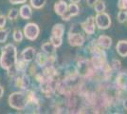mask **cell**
Segmentation results:
<instances>
[{
	"label": "cell",
	"instance_id": "6da1fadb",
	"mask_svg": "<svg viewBox=\"0 0 127 114\" xmlns=\"http://www.w3.org/2000/svg\"><path fill=\"white\" fill-rule=\"evenodd\" d=\"M17 48L14 44L8 43L1 48L0 53V67L4 71H9L13 69L18 57Z\"/></svg>",
	"mask_w": 127,
	"mask_h": 114
},
{
	"label": "cell",
	"instance_id": "7a4b0ae2",
	"mask_svg": "<svg viewBox=\"0 0 127 114\" xmlns=\"http://www.w3.org/2000/svg\"><path fill=\"white\" fill-rule=\"evenodd\" d=\"M8 103L11 109H15L17 111L27 110L28 99H27L26 90H19L11 93L8 98Z\"/></svg>",
	"mask_w": 127,
	"mask_h": 114
},
{
	"label": "cell",
	"instance_id": "3957f363",
	"mask_svg": "<svg viewBox=\"0 0 127 114\" xmlns=\"http://www.w3.org/2000/svg\"><path fill=\"white\" fill-rule=\"evenodd\" d=\"M26 92L28 99V108L26 111L30 113H39L41 109V103L36 90L29 88L28 90H26Z\"/></svg>",
	"mask_w": 127,
	"mask_h": 114
},
{
	"label": "cell",
	"instance_id": "277c9868",
	"mask_svg": "<svg viewBox=\"0 0 127 114\" xmlns=\"http://www.w3.org/2000/svg\"><path fill=\"white\" fill-rule=\"evenodd\" d=\"M67 42H68L69 46L74 47V48L83 47L85 42V36L80 32H76L75 31L74 25L71 26L68 33H67Z\"/></svg>",
	"mask_w": 127,
	"mask_h": 114
},
{
	"label": "cell",
	"instance_id": "5b68a950",
	"mask_svg": "<svg viewBox=\"0 0 127 114\" xmlns=\"http://www.w3.org/2000/svg\"><path fill=\"white\" fill-rule=\"evenodd\" d=\"M23 33L29 41H35L40 34V27L34 22H29L24 26Z\"/></svg>",
	"mask_w": 127,
	"mask_h": 114
},
{
	"label": "cell",
	"instance_id": "8992f818",
	"mask_svg": "<svg viewBox=\"0 0 127 114\" xmlns=\"http://www.w3.org/2000/svg\"><path fill=\"white\" fill-rule=\"evenodd\" d=\"M56 60H57V55H48L44 51H40L36 53L34 63L37 65L38 68L43 69L49 64H54Z\"/></svg>",
	"mask_w": 127,
	"mask_h": 114
},
{
	"label": "cell",
	"instance_id": "52a82bcc",
	"mask_svg": "<svg viewBox=\"0 0 127 114\" xmlns=\"http://www.w3.org/2000/svg\"><path fill=\"white\" fill-rule=\"evenodd\" d=\"M12 80H13L14 86L18 87L20 90H28L29 88H31V85H32L31 76L27 74L26 72L17 74Z\"/></svg>",
	"mask_w": 127,
	"mask_h": 114
},
{
	"label": "cell",
	"instance_id": "ba28073f",
	"mask_svg": "<svg viewBox=\"0 0 127 114\" xmlns=\"http://www.w3.org/2000/svg\"><path fill=\"white\" fill-rule=\"evenodd\" d=\"M95 21L97 27L100 30H106L111 26V17L105 11L97 13L95 16Z\"/></svg>",
	"mask_w": 127,
	"mask_h": 114
},
{
	"label": "cell",
	"instance_id": "9c48e42d",
	"mask_svg": "<svg viewBox=\"0 0 127 114\" xmlns=\"http://www.w3.org/2000/svg\"><path fill=\"white\" fill-rule=\"evenodd\" d=\"M81 27L83 29V31L85 32L86 34L88 35H92L94 34L96 32V21H95V17L94 16H89L88 18L85 19V22H83L81 24Z\"/></svg>",
	"mask_w": 127,
	"mask_h": 114
},
{
	"label": "cell",
	"instance_id": "30bf717a",
	"mask_svg": "<svg viewBox=\"0 0 127 114\" xmlns=\"http://www.w3.org/2000/svg\"><path fill=\"white\" fill-rule=\"evenodd\" d=\"M33 14V8L31 4H23L19 8V15L23 20H31Z\"/></svg>",
	"mask_w": 127,
	"mask_h": 114
},
{
	"label": "cell",
	"instance_id": "8fae6325",
	"mask_svg": "<svg viewBox=\"0 0 127 114\" xmlns=\"http://www.w3.org/2000/svg\"><path fill=\"white\" fill-rule=\"evenodd\" d=\"M35 56H36V49L33 47H27L20 53V58L26 60L30 63L35 59Z\"/></svg>",
	"mask_w": 127,
	"mask_h": 114
},
{
	"label": "cell",
	"instance_id": "7c38bea8",
	"mask_svg": "<svg viewBox=\"0 0 127 114\" xmlns=\"http://www.w3.org/2000/svg\"><path fill=\"white\" fill-rule=\"evenodd\" d=\"M53 10L54 12L61 17L65 11L68 10V4L64 1V0H58L57 2H55V4L53 6Z\"/></svg>",
	"mask_w": 127,
	"mask_h": 114
},
{
	"label": "cell",
	"instance_id": "4fadbf2b",
	"mask_svg": "<svg viewBox=\"0 0 127 114\" xmlns=\"http://www.w3.org/2000/svg\"><path fill=\"white\" fill-rule=\"evenodd\" d=\"M42 73L47 78H57L58 76V70L55 68L54 64H49L42 69Z\"/></svg>",
	"mask_w": 127,
	"mask_h": 114
},
{
	"label": "cell",
	"instance_id": "5bb4252c",
	"mask_svg": "<svg viewBox=\"0 0 127 114\" xmlns=\"http://www.w3.org/2000/svg\"><path fill=\"white\" fill-rule=\"evenodd\" d=\"M30 68V62H28L26 60L22 59V58H18L14 66V70L16 71V72L19 73H25L27 72V71Z\"/></svg>",
	"mask_w": 127,
	"mask_h": 114
},
{
	"label": "cell",
	"instance_id": "9a60e30c",
	"mask_svg": "<svg viewBox=\"0 0 127 114\" xmlns=\"http://www.w3.org/2000/svg\"><path fill=\"white\" fill-rule=\"evenodd\" d=\"M116 84L120 89H126L127 88V72L122 71L116 77Z\"/></svg>",
	"mask_w": 127,
	"mask_h": 114
},
{
	"label": "cell",
	"instance_id": "2e32d148",
	"mask_svg": "<svg viewBox=\"0 0 127 114\" xmlns=\"http://www.w3.org/2000/svg\"><path fill=\"white\" fill-rule=\"evenodd\" d=\"M97 43L103 49H109L112 46V38L107 35H100L97 39Z\"/></svg>",
	"mask_w": 127,
	"mask_h": 114
},
{
	"label": "cell",
	"instance_id": "e0dca14e",
	"mask_svg": "<svg viewBox=\"0 0 127 114\" xmlns=\"http://www.w3.org/2000/svg\"><path fill=\"white\" fill-rule=\"evenodd\" d=\"M116 50L121 57H127V41L121 40L116 46Z\"/></svg>",
	"mask_w": 127,
	"mask_h": 114
},
{
	"label": "cell",
	"instance_id": "ac0fdd59",
	"mask_svg": "<svg viewBox=\"0 0 127 114\" xmlns=\"http://www.w3.org/2000/svg\"><path fill=\"white\" fill-rule=\"evenodd\" d=\"M64 31H65L64 25L62 24V23H57L51 29V35L63 38L64 34Z\"/></svg>",
	"mask_w": 127,
	"mask_h": 114
},
{
	"label": "cell",
	"instance_id": "d6986e66",
	"mask_svg": "<svg viewBox=\"0 0 127 114\" xmlns=\"http://www.w3.org/2000/svg\"><path fill=\"white\" fill-rule=\"evenodd\" d=\"M56 49L57 48L50 41L42 44V46H41L42 51H44L45 53H47L48 55H57V53H56Z\"/></svg>",
	"mask_w": 127,
	"mask_h": 114
},
{
	"label": "cell",
	"instance_id": "ffe728a7",
	"mask_svg": "<svg viewBox=\"0 0 127 114\" xmlns=\"http://www.w3.org/2000/svg\"><path fill=\"white\" fill-rule=\"evenodd\" d=\"M11 36H12V40L14 42H16V43H21V42H23V40L25 38L24 33L22 32L20 29H17V28L12 31Z\"/></svg>",
	"mask_w": 127,
	"mask_h": 114
},
{
	"label": "cell",
	"instance_id": "44dd1931",
	"mask_svg": "<svg viewBox=\"0 0 127 114\" xmlns=\"http://www.w3.org/2000/svg\"><path fill=\"white\" fill-rule=\"evenodd\" d=\"M30 4L34 10H42L47 4V0H30Z\"/></svg>",
	"mask_w": 127,
	"mask_h": 114
},
{
	"label": "cell",
	"instance_id": "7402d4cb",
	"mask_svg": "<svg viewBox=\"0 0 127 114\" xmlns=\"http://www.w3.org/2000/svg\"><path fill=\"white\" fill-rule=\"evenodd\" d=\"M19 15V10L18 9H15V8H11L8 11V14H7V17H8V20L10 21H15L16 19L18 18Z\"/></svg>",
	"mask_w": 127,
	"mask_h": 114
},
{
	"label": "cell",
	"instance_id": "603a6c76",
	"mask_svg": "<svg viewBox=\"0 0 127 114\" xmlns=\"http://www.w3.org/2000/svg\"><path fill=\"white\" fill-rule=\"evenodd\" d=\"M70 15L72 17L77 16L80 13V7L78 5V3H70L68 4V10Z\"/></svg>",
	"mask_w": 127,
	"mask_h": 114
},
{
	"label": "cell",
	"instance_id": "cb8c5ba5",
	"mask_svg": "<svg viewBox=\"0 0 127 114\" xmlns=\"http://www.w3.org/2000/svg\"><path fill=\"white\" fill-rule=\"evenodd\" d=\"M10 29H0V44L6 43L8 38H9V34H10Z\"/></svg>",
	"mask_w": 127,
	"mask_h": 114
},
{
	"label": "cell",
	"instance_id": "d4e9b609",
	"mask_svg": "<svg viewBox=\"0 0 127 114\" xmlns=\"http://www.w3.org/2000/svg\"><path fill=\"white\" fill-rule=\"evenodd\" d=\"M105 9H106L105 3H104L103 1H101V0H99L95 5H94V10H95L96 13L103 12V11H105Z\"/></svg>",
	"mask_w": 127,
	"mask_h": 114
},
{
	"label": "cell",
	"instance_id": "484cf974",
	"mask_svg": "<svg viewBox=\"0 0 127 114\" xmlns=\"http://www.w3.org/2000/svg\"><path fill=\"white\" fill-rule=\"evenodd\" d=\"M49 41H50L56 48H60V47L63 45V38L57 37V36H54V35H50Z\"/></svg>",
	"mask_w": 127,
	"mask_h": 114
},
{
	"label": "cell",
	"instance_id": "4316f807",
	"mask_svg": "<svg viewBox=\"0 0 127 114\" xmlns=\"http://www.w3.org/2000/svg\"><path fill=\"white\" fill-rule=\"evenodd\" d=\"M117 17H118V20L120 23H124L125 21H127V11H120Z\"/></svg>",
	"mask_w": 127,
	"mask_h": 114
},
{
	"label": "cell",
	"instance_id": "83f0119b",
	"mask_svg": "<svg viewBox=\"0 0 127 114\" xmlns=\"http://www.w3.org/2000/svg\"><path fill=\"white\" fill-rule=\"evenodd\" d=\"M111 68L113 70H115V71H119L121 68H122V63H121V61L118 59H114L112 60L111 62Z\"/></svg>",
	"mask_w": 127,
	"mask_h": 114
},
{
	"label": "cell",
	"instance_id": "f1b7e54d",
	"mask_svg": "<svg viewBox=\"0 0 127 114\" xmlns=\"http://www.w3.org/2000/svg\"><path fill=\"white\" fill-rule=\"evenodd\" d=\"M118 7L121 11H127V0H118Z\"/></svg>",
	"mask_w": 127,
	"mask_h": 114
},
{
	"label": "cell",
	"instance_id": "f546056e",
	"mask_svg": "<svg viewBox=\"0 0 127 114\" xmlns=\"http://www.w3.org/2000/svg\"><path fill=\"white\" fill-rule=\"evenodd\" d=\"M7 20H8L7 15L0 14V29H3V28L6 27V25H7Z\"/></svg>",
	"mask_w": 127,
	"mask_h": 114
},
{
	"label": "cell",
	"instance_id": "4dcf8cb0",
	"mask_svg": "<svg viewBox=\"0 0 127 114\" xmlns=\"http://www.w3.org/2000/svg\"><path fill=\"white\" fill-rule=\"evenodd\" d=\"M27 1L28 0H9V2L11 3V5H23V4H25L27 3Z\"/></svg>",
	"mask_w": 127,
	"mask_h": 114
},
{
	"label": "cell",
	"instance_id": "1f68e13d",
	"mask_svg": "<svg viewBox=\"0 0 127 114\" xmlns=\"http://www.w3.org/2000/svg\"><path fill=\"white\" fill-rule=\"evenodd\" d=\"M71 15H70V13H69V11H65L63 15L61 16V18H62V20H64V21H69L70 19H71Z\"/></svg>",
	"mask_w": 127,
	"mask_h": 114
},
{
	"label": "cell",
	"instance_id": "d6a6232c",
	"mask_svg": "<svg viewBox=\"0 0 127 114\" xmlns=\"http://www.w3.org/2000/svg\"><path fill=\"white\" fill-rule=\"evenodd\" d=\"M98 1L99 0H86V3H87V5L89 6V7H93Z\"/></svg>",
	"mask_w": 127,
	"mask_h": 114
},
{
	"label": "cell",
	"instance_id": "836d02e7",
	"mask_svg": "<svg viewBox=\"0 0 127 114\" xmlns=\"http://www.w3.org/2000/svg\"><path fill=\"white\" fill-rule=\"evenodd\" d=\"M4 92H5V89H4V87H2L1 85H0V100L2 99L3 97V95H4Z\"/></svg>",
	"mask_w": 127,
	"mask_h": 114
},
{
	"label": "cell",
	"instance_id": "e575fe53",
	"mask_svg": "<svg viewBox=\"0 0 127 114\" xmlns=\"http://www.w3.org/2000/svg\"><path fill=\"white\" fill-rule=\"evenodd\" d=\"M122 106H123V109H124L127 111V99H125V100L123 101V103H122Z\"/></svg>",
	"mask_w": 127,
	"mask_h": 114
},
{
	"label": "cell",
	"instance_id": "d590c367",
	"mask_svg": "<svg viewBox=\"0 0 127 114\" xmlns=\"http://www.w3.org/2000/svg\"><path fill=\"white\" fill-rule=\"evenodd\" d=\"M69 1H70V3H79L82 0H69Z\"/></svg>",
	"mask_w": 127,
	"mask_h": 114
}]
</instances>
